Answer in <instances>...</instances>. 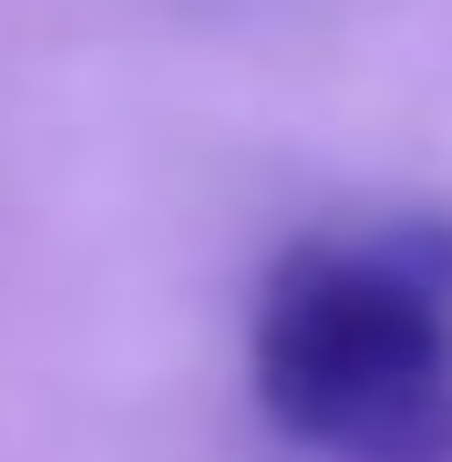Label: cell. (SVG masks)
<instances>
[{
  "label": "cell",
  "mask_w": 452,
  "mask_h": 462,
  "mask_svg": "<svg viewBox=\"0 0 452 462\" xmlns=\"http://www.w3.org/2000/svg\"><path fill=\"white\" fill-rule=\"evenodd\" d=\"M247 370L257 411L329 462H452V226L278 257Z\"/></svg>",
  "instance_id": "cell-1"
}]
</instances>
